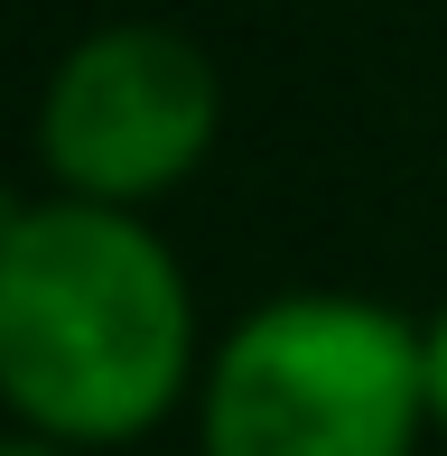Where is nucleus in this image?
I'll return each mask as SVG.
<instances>
[{
    "mask_svg": "<svg viewBox=\"0 0 447 456\" xmlns=\"http://www.w3.org/2000/svg\"><path fill=\"white\" fill-rule=\"evenodd\" d=\"M206 317L150 215L37 196L0 233V410L10 428L93 456L196 410Z\"/></svg>",
    "mask_w": 447,
    "mask_h": 456,
    "instance_id": "1",
    "label": "nucleus"
},
{
    "mask_svg": "<svg viewBox=\"0 0 447 456\" xmlns=\"http://www.w3.org/2000/svg\"><path fill=\"white\" fill-rule=\"evenodd\" d=\"M419 317L354 289H280L215 336L196 382L206 456H419Z\"/></svg>",
    "mask_w": 447,
    "mask_h": 456,
    "instance_id": "2",
    "label": "nucleus"
},
{
    "mask_svg": "<svg viewBox=\"0 0 447 456\" xmlns=\"http://www.w3.org/2000/svg\"><path fill=\"white\" fill-rule=\"evenodd\" d=\"M215 131H224L215 56L168 19H112L47 66L28 112V159L47 196L150 215L215 159Z\"/></svg>",
    "mask_w": 447,
    "mask_h": 456,
    "instance_id": "3",
    "label": "nucleus"
},
{
    "mask_svg": "<svg viewBox=\"0 0 447 456\" xmlns=\"http://www.w3.org/2000/svg\"><path fill=\"white\" fill-rule=\"evenodd\" d=\"M419 401H429V438H447V298L419 317Z\"/></svg>",
    "mask_w": 447,
    "mask_h": 456,
    "instance_id": "4",
    "label": "nucleus"
},
{
    "mask_svg": "<svg viewBox=\"0 0 447 456\" xmlns=\"http://www.w3.org/2000/svg\"><path fill=\"white\" fill-rule=\"evenodd\" d=\"M0 456H75V447H56V438H37V428H0Z\"/></svg>",
    "mask_w": 447,
    "mask_h": 456,
    "instance_id": "5",
    "label": "nucleus"
}]
</instances>
